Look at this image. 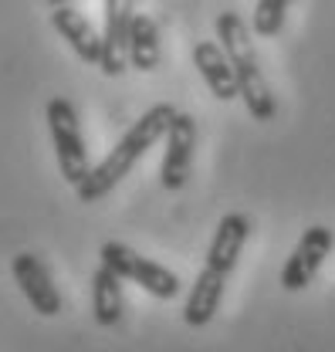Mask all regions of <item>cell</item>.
Segmentation results:
<instances>
[{
	"label": "cell",
	"mask_w": 335,
	"mask_h": 352,
	"mask_svg": "<svg viewBox=\"0 0 335 352\" xmlns=\"http://www.w3.org/2000/svg\"><path fill=\"white\" fill-rule=\"evenodd\" d=\"M160 58H163L160 24L149 14H136V21H132V41H129V65L146 75V72H156L160 68Z\"/></svg>",
	"instance_id": "cell-14"
},
{
	"label": "cell",
	"mask_w": 335,
	"mask_h": 352,
	"mask_svg": "<svg viewBox=\"0 0 335 352\" xmlns=\"http://www.w3.org/2000/svg\"><path fill=\"white\" fill-rule=\"evenodd\" d=\"M122 308H126V302H122V278L112 267L98 264V271L91 274V315H95V322L102 329H112V325H119Z\"/></svg>",
	"instance_id": "cell-13"
},
{
	"label": "cell",
	"mask_w": 335,
	"mask_h": 352,
	"mask_svg": "<svg viewBox=\"0 0 335 352\" xmlns=\"http://www.w3.org/2000/svg\"><path fill=\"white\" fill-rule=\"evenodd\" d=\"M224 292H227V274H220V271H213V267L204 264V271L197 274V281L190 288V298H186V308H183V322L190 329L210 325L213 315L220 311Z\"/></svg>",
	"instance_id": "cell-12"
},
{
	"label": "cell",
	"mask_w": 335,
	"mask_h": 352,
	"mask_svg": "<svg viewBox=\"0 0 335 352\" xmlns=\"http://www.w3.org/2000/svg\"><path fill=\"white\" fill-rule=\"evenodd\" d=\"M193 149H197V119L180 112L166 132V153L160 166V183L163 190H183L190 170H193Z\"/></svg>",
	"instance_id": "cell-7"
},
{
	"label": "cell",
	"mask_w": 335,
	"mask_h": 352,
	"mask_svg": "<svg viewBox=\"0 0 335 352\" xmlns=\"http://www.w3.org/2000/svg\"><path fill=\"white\" fill-rule=\"evenodd\" d=\"M105 10V31H102V72L109 78H119L129 65V41H132V0H102Z\"/></svg>",
	"instance_id": "cell-6"
},
{
	"label": "cell",
	"mask_w": 335,
	"mask_h": 352,
	"mask_svg": "<svg viewBox=\"0 0 335 352\" xmlns=\"http://www.w3.org/2000/svg\"><path fill=\"white\" fill-rule=\"evenodd\" d=\"M254 223L248 214H224L220 223H217V230H213V241H210L207 248V267L213 271H220V274H234V267H237V258H241V251H244V244H248V237H251Z\"/></svg>",
	"instance_id": "cell-10"
},
{
	"label": "cell",
	"mask_w": 335,
	"mask_h": 352,
	"mask_svg": "<svg viewBox=\"0 0 335 352\" xmlns=\"http://www.w3.org/2000/svg\"><path fill=\"white\" fill-rule=\"evenodd\" d=\"M193 65H197L200 78L207 82L213 98H220V102H234V98H241V82H237V72H234V65H230L224 44L197 41L193 44Z\"/></svg>",
	"instance_id": "cell-9"
},
{
	"label": "cell",
	"mask_w": 335,
	"mask_h": 352,
	"mask_svg": "<svg viewBox=\"0 0 335 352\" xmlns=\"http://www.w3.org/2000/svg\"><path fill=\"white\" fill-rule=\"evenodd\" d=\"M335 248V234L329 227L315 223L301 234V241L294 244V251L288 254V261L281 267V288L285 292H301L315 281V274L322 271L325 258L332 254Z\"/></svg>",
	"instance_id": "cell-5"
},
{
	"label": "cell",
	"mask_w": 335,
	"mask_h": 352,
	"mask_svg": "<svg viewBox=\"0 0 335 352\" xmlns=\"http://www.w3.org/2000/svg\"><path fill=\"white\" fill-rule=\"evenodd\" d=\"M288 7H292V0H257V3H254L251 31L257 38H278L281 28H285Z\"/></svg>",
	"instance_id": "cell-15"
},
{
	"label": "cell",
	"mask_w": 335,
	"mask_h": 352,
	"mask_svg": "<svg viewBox=\"0 0 335 352\" xmlns=\"http://www.w3.org/2000/svg\"><path fill=\"white\" fill-rule=\"evenodd\" d=\"M217 41L224 44L234 72H237V82H241V98H244V109L254 122H271L274 112H278V102L271 95V85L261 72V61L254 54V41H251V24L234 14V10H224L217 14Z\"/></svg>",
	"instance_id": "cell-2"
},
{
	"label": "cell",
	"mask_w": 335,
	"mask_h": 352,
	"mask_svg": "<svg viewBox=\"0 0 335 352\" xmlns=\"http://www.w3.org/2000/svg\"><path fill=\"white\" fill-rule=\"evenodd\" d=\"M44 116H47V129H51V142H54L58 170L65 176V183L82 186L85 176L91 173V163H88V149H85L82 122H78L75 105L65 95H54L47 102Z\"/></svg>",
	"instance_id": "cell-4"
},
{
	"label": "cell",
	"mask_w": 335,
	"mask_h": 352,
	"mask_svg": "<svg viewBox=\"0 0 335 352\" xmlns=\"http://www.w3.org/2000/svg\"><path fill=\"white\" fill-rule=\"evenodd\" d=\"M98 261L105 267H112L122 281L139 285L142 292H149L160 302H173L183 292V281H180V274L173 267L153 261V258H142L139 251H132L122 241H105L102 251H98Z\"/></svg>",
	"instance_id": "cell-3"
},
{
	"label": "cell",
	"mask_w": 335,
	"mask_h": 352,
	"mask_svg": "<svg viewBox=\"0 0 335 352\" xmlns=\"http://www.w3.org/2000/svg\"><path fill=\"white\" fill-rule=\"evenodd\" d=\"M51 24L68 41V47L78 54V61H85V65H102V34L91 28V21L85 17L75 3L54 7L51 10Z\"/></svg>",
	"instance_id": "cell-11"
},
{
	"label": "cell",
	"mask_w": 335,
	"mask_h": 352,
	"mask_svg": "<svg viewBox=\"0 0 335 352\" xmlns=\"http://www.w3.org/2000/svg\"><path fill=\"white\" fill-rule=\"evenodd\" d=\"M176 116H180V112H176L169 102H160V105H153L139 122H132V129L116 142V149H112L98 166H91V173L85 176L82 186H75L78 200H82V204H98L102 197H109V193L132 173V166H136L160 139H166V132Z\"/></svg>",
	"instance_id": "cell-1"
},
{
	"label": "cell",
	"mask_w": 335,
	"mask_h": 352,
	"mask_svg": "<svg viewBox=\"0 0 335 352\" xmlns=\"http://www.w3.org/2000/svg\"><path fill=\"white\" fill-rule=\"evenodd\" d=\"M51 7H61V3H75V0H47Z\"/></svg>",
	"instance_id": "cell-16"
},
{
	"label": "cell",
	"mask_w": 335,
	"mask_h": 352,
	"mask_svg": "<svg viewBox=\"0 0 335 352\" xmlns=\"http://www.w3.org/2000/svg\"><path fill=\"white\" fill-rule=\"evenodd\" d=\"M10 274H14V281H17V288L24 292V298L31 302V308L44 315V318H54L58 311H61V292H58V285L51 281V271L44 267L41 258H34V254H17L14 261H10Z\"/></svg>",
	"instance_id": "cell-8"
}]
</instances>
